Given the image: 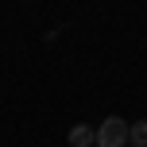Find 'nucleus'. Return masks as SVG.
<instances>
[{
  "label": "nucleus",
  "instance_id": "f257e3e1",
  "mask_svg": "<svg viewBox=\"0 0 147 147\" xmlns=\"http://www.w3.org/2000/svg\"><path fill=\"white\" fill-rule=\"evenodd\" d=\"M128 143V124L120 116H109L97 128V147H124Z\"/></svg>",
  "mask_w": 147,
  "mask_h": 147
},
{
  "label": "nucleus",
  "instance_id": "f03ea898",
  "mask_svg": "<svg viewBox=\"0 0 147 147\" xmlns=\"http://www.w3.org/2000/svg\"><path fill=\"white\" fill-rule=\"evenodd\" d=\"M89 143H97V132H93L89 124L70 128V147H89Z\"/></svg>",
  "mask_w": 147,
  "mask_h": 147
},
{
  "label": "nucleus",
  "instance_id": "7ed1b4c3",
  "mask_svg": "<svg viewBox=\"0 0 147 147\" xmlns=\"http://www.w3.org/2000/svg\"><path fill=\"white\" fill-rule=\"evenodd\" d=\"M128 140L136 147H147V120H136V124H128Z\"/></svg>",
  "mask_w": 147,
  "mask_h": 147
}]
</instances>
